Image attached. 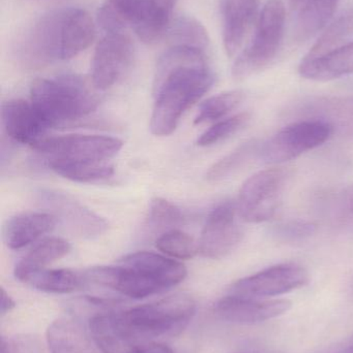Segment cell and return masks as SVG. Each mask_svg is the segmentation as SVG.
<instances>
[{"mask_svg":"<svg viewBox=\"0 0 353 353\" xmlns=\"http://www.w3.org/2000/svg\"><path fill=\"white\" fill-rule=\"evenodd\" d=\"M2 125L8 136L15 142L32 146L44 138L50 130L31 103L23 99H12L2 105Z\"/></svg>","mask_w":353,"mask_h":353,"instance_id":"cell-17","label":"cell"},{"mask_svg":"<svg viewBox=\"0 0 353 353\" xmlns=\"http://www.w3.org/2000/svg\"><path fill=\"white\" fill-rule=\"evenodd\" d=\"M95 37V23L86 10L64 8L61 60H70L82 53L91 45Z\"/></svg>","mask_w":353,"mask_h":353,"instance_id":"cell-21","label":"cell"},{"mask_svg":"<svg viewBox=\"0 0 353 353\" xmlns=\"http://www.w3.org/2000/svg\"><path fill=\"white\" fill-rule=\"evenodd\" d=\"M285 6L281 0H269L256 22L254 34L232 68L238 80L248 78L269 65L275 59L283 39Z\"/></svg>","mask_w":353,"mask_h":353,"instance_id":"cell-5","label":"cell"},{"mask_svg":"<svg viewBox=\"0 0 353 353\" xmlns=\"http://www.w3.org/2000/svg\"><path fill=\"white\" fill-rule=\"evenodd\" d=\"M257 0H221L223 43L226 53L233 57L242 49L253 24L257 22Z\"/></svg>","mask_w":353,"mask_h":353,"instance_id":"cell-16","label":"cell"},{"mask_svg":"<svg viewBox=\"0 0 353 353\" xmlns=\"http://www.w3.org/2000/svg\"><path fill=\"white\" fill-rule=\"evenodd\" d=\"M303 78L331 81L353 74V41L314 59H303L298 68Z\"/></svg>","mask_w":353,"mask_h":353,"instance_id":"cell-22","label":"cell"},{"mask_svg":"<svg viewBox=\"0 0 353 353\" xmlns=\"http://www.w3.org/2000/svg\"><path fill=\"white\" fill-rule=\"evenodd\" d=\"M39 201L57 221L81 238L93 239L107 230L108 222L68 193L41 190Z\"/></svg>","mask_w":353,"mask_h":353,"instance_id":"cell-12","label":"cell"},{"mask_svg":"<svg viewBox=\"0 0 353 353\" xmlns=\"http://www.w3.org/2000/svg\"><path fill=\"white\" fill-rule=\"evenodd\" d=\"M91 337L102 353H128L137 347L120 325L118 314H101L89 321Z\"/></svg>","mask_w":353,"mask_h":353,"instance_id":"cell-24","label":"cell"},{"mask_svg":"<svg viewBox=\"0 0 353 353\" xmlns=\"http://www.w3.org/2000/svg\"><path fill=\"white\" fill-rule=\"evenodd\" d=\"M170 37L173 45L188 46L207 51L209 45V35L204 27L193 18L182 17L170 26Z\"/></svg>","mask_w":353,"mask_h":353,"instance_id":"cell-31","label":"cell"},{"mask_svg":"<svg viewBox=\"0 0 353 353\" xmlns=\"http://www.w3.org/2000/svg\"><path fill=\"white\" fill-rule=\"evenodd\" d=\"M50 169L68 180L79 183H95L108 180L114 175L112 165L105 163H87V161H64L50 159Z\"/></svg>","mask_w":353,"mask_h":353,"instance_id":"cell-25","label":"cell"},{"mask_svg":"<svg viewBox=\"0 0 353 353\" xmlns=\"http://www.w3.org/2000/svg\"><path fill=\"white\" fill-rule=\"evenodd\" d=\"M285 299L259 300L258 298L229 294L216 304L215 312L220 319L238 325H254L281 316L292 308Z\"/></svg>","mask_w":353,"mask_h":353,"instance_id":"cell-14","label":"cell"},{"mask_svg":"<svg viewBox=\"0 0 353 353\" xmlns=\"http://www.w3.org/2000/svg\"><path fill=\"white\" fill-rule=\"evenodd\" d=\"M46 339L50 353H99L93 337L75 319L64 317L53 321Z\"/></svg>","mask_w":353,"mask_h":353,"instance_id":"cell-20","label":"cell"},{"mask_svg":"<svg viewBox=\"0 0 353 353\" xmlns=\"http://www.w3.org/2000/svg\"><path fill=\"white\" fill-rule=\"evenodd\" d=\"M333 132L314 120H296L259 147L258 157L267 163H283L325 144Z\"/></svg>","mask_w":353,"mask_h":353,"instance_id":"cell-7","label":"cell"},{"mask_svg":"<svg viewBox=\"0 0 353 353\" xmlns=\"http://www.w3.org/2000/svg\"><path fill=\"white\" fill-rule=\"evenodd\" d=\"M215 83L204 50L173 45L158 61L153 79L151 130L155 136L171 134L184 112Z\"/></svg>","mask_w":353,"mask_h":353,"instance_id":"cell-1","label":"cell"},{"mask_svg":"<svg viewBox=\"0 0 353 353\" xmlns=\"http://www.w3.org/2000/svg\"><path fill=\"white\" fill-rule=\"evenodd\" d=\"M134 45L126 31H109L99 41L91 63V80L97 90H107L128 72Z\"/></svg>","mask_w":353,"mask_h":353,"instance_id":"cell-9","label":"cell"},{"mask_svg":"<svg viewBox=\"0 0 353 353\" xmlns=\"http://www.w3.org/2000/svg\"><path fill=\"white\" fill-rule=\"evenodd\" d=\"M196 312L192 296L176 294L153 304L135 307L118 314L120 325L136 345L164 336H175L184 331Z\"/></svg>","mask_w":353,"mask_h":353,"instance_id":"cell-3","label":"cell"},{"mask_svg":"<svg viewBox=\"0 0 353 353\" xmlns=\"http://www.w3.org/2000/svg\"><path fill=\"white\" fill-rule=\"evenodd\" d=\"M1 353H50L46 352L43 343L37 338L23 336V337L2 339Z\"/></svg>","mask_w":353,"mask_h":353,"instance_id":"cell-37","label":"cell"},{"mask_svg":"<svg viewBox=\"0 0 353 353\" xmlns=\"http://www.w3.org/2000/svg\"><path fill=\"white\" fill-rule=\"evenodd\" d=\"M315 232L316 225L305 220H288L271 228L273 236L284 242L305 240L314 234Z\"/></svg>","mask_w":353,"mask_h":353,"instance_id":"cell-36","label":"cell"},{"mask_svg":"<svg viewBox=\"0 0 353 353\" xmlns=\"http://www.w3.org/2000/svg\"><path fill=\"white\" fill-rule=\"evenodd\" d=\"M332 221L340 232L353 236V184L336 197L332 207Z\"/></svg>","mask_w":353,"mask_h":353,"instance_id":"cell-35","label":"cell"},{"mask_svg":"<svg viewBox=\"0 0 353 353\" xmlns=\"http://www.w3.org/2000/svg\"><path fill=\"white\" fill-rule=\"evenodd\" d=\"M339 0H306L298 19L296 31L300 39L312 37L327 26Z\"/></svg>","mask_w":353,"mask_h":353,"instance_id":"cell-27","label":"cell"},{"mask_svg":"<svg viewBox=\"0 0 353 353\" xmlns=\"http://www.w3.org/2000/svg\"><path fill=\"white\" fill-rule=\"evenodd\" d=\"M57 220L49 212H25L10 218L3 230V241L8 248L18 250L52 232Z\"/></svg>","mask_w":353,"mask_h":353,"instance_id":"cell-18","label":"cell"},{"mask_svg":"<svg viewBox=\"0 0 353 353\" xmlns=\"http://www.w3.org/2000/svg\"><path fill=\"white\" fill-rule=\"evenodd\" d=\"M259 147L260 146L255 141L240 145L209 170L207 174V180L218 182L233 175L245 167L255 155L259 154Z\"/></svg>","mask_w":353,"mask_h":353,"instance_id":"cell-29","label":"cell"},{"mask_svg":"<svg viewBox=\"0 0 353 353\" xmlns=\"http://www.w3.org/2000/svg\"><path fill=\"white\" fill-rule=\"evenodd\" d=\"M70 251V245L68 241L57 236L46 238L35 245L31 250L17 263L15 269H41L66 256Z\"/></svg>","mask_w":353,"mask_h":353,"instance_id":"cell-28","label":"cell"},{"mask_svg":"<svg viewBox=\"0 0 353 353\" xmlns=\"http://www.w3.org/2000/svg\"><path fill=\"white\" fill-rule=\"evenodd\" d=\"M249 113H240L232 117L216 122L211 128L203 132L197 141L200 147H209L226 140L245 128L250 121Z\"/></svg>","mask_w":353,"mask_h":353,"instance_id":"cell-33","label":"cell"},{"mask_svg":"<svg viewBox=\"0 0 353 353\" xmlns=\"http://www.w3.org/2000/svg\"><path fill=\"white\" fill-rule=\"evenodd\" d=\"M15 277L35 290L49 294H70L82 283L80 276L66 269H15Z\"/></svg>","mask_w":353,"mask_h":353,"instance_id":"cell-23","label":"cell"},{"mask_svg":"<svg viewBox=\"0 0 353 353\" xmlns=\"http://www.w3.org/2000/svg\"><path fill=\"white\" fill-rule=\"evenodd\" d=\"M155 246L171 259H192L199 252L198 244L192 236L178 230H168L158 238Z\"/></svg>","mask_w":353,"mask_h":353,"instance_id":"cell-32","label":"cell"},{"mask_svg":"<svg viewBox=\"0 0 353 353\" xmlns=\"http://www.w3.org/2000/svg\"><path fill=\"white\" fill-rule=\"evenodd\" d=\"M122 141L112 137L66 134L44 137L31 147L50 159L105 163L122 150Z\"/></svg>","mask_w":353,"mask_h":353,"instance_id":"cell-8","label":"cell"},{"mask_svg":"<svg viewBox=\"0 0 353 353\" xmlns=\"http://www.w3.org/2000/svg\"><path fill=\"white\" fill-rule=\"evenodd\" d=\"M287 116L323 122L333 134L353 141V97H307L292 105Z\"/></svg>","mask_w":353,"mask_h":353,"instance_id":"cell-13","label":"cell"},{"mask_svg":"<svg viewBox=\"0 0 353 353\" xmlns=\"http://www.w3.org/2000/svg\"><path fill=\"white\" fill-rule=\"evenodd\" d=\"M244 92L240 90L226 91L209 97L201 103L195 124L220 121L236 109L244 101Z\"/></svg>","mask_w":353,"mask_h":353,"instance_id":"cell-30","label":"cell"},{"mask_svg":"<svg viewBox=\"0 0 353 353\" xmlns=\"http://www.w3.org/2000/svg\"><path fill=\"white\" fill-rule=\"evenodd\" d=\"M85 278L88 281L136 300L161 294L166 290L151 276L126 265L91 268L85 273Z\"/></svg>","mask_w":353,"mask_h":353,"instance_id":"cell-15","label":"cell"},{"mask_svg":"<svg viewBox=\"0 0 353 353\" xmlns=\"http://www.w3.org/2000/svg\"><path fill=\"white\" fill-rule=\"evenodd\" d=\"M290 174L282 168L263 170L251 176L238 193L236 209L242 221L261 223L277 213L283 201Z\"/></svg>","mask_w":353,"mask_h":353,"instance_id":"cell-6","label":"cell"},{"mask_svg":"<svg viewBox=\"0 0 353 353\" xmlns=\"http://www.w3.org/2000/svg\"><path fill=\"white\" fill-rule=\"evenodd\" d=\"M184 219L180 208L162 197L151 199L149 205V225L153 230H176L175 226L180 225Z\"/></svg>","mask_w":353,"mask_h":353,"instance_id":"cell-34","label":"cell"},{"mask_svg":"<svg viewBox=\"0 0 353 353\" xmlns=\"http://www.w3.org/2000/svg\"><path fill=\"white\" fill-rule=\"evenodd\" d=\"M15 302L12 299L6 294V290L1 288V314L4 315L6 313L10 312L12 309L15 308Z\"/></svg>","mask_w":353,"mask_h":353,"instance_id":"cell-39","label":"cell"},{"mask_svg":"<svg viewBox=\"0 0 353 353\" xmlns=\"http://www.w3.org/2000/svg\"><path fill=\"white\" fill-rule=\"evenodd\" d=\"M120 263L151 276L166 290L178 285L187 277V269L182 263L157 253L147 251L131 253L120 259Z\"/></svg>","mask_w":353,"mask_h":353,"instance_id":"cell-19","label":"cell"},{"mask_svg":"<svg viewBox=\"0 0 353 353\" xmlns=\"http://www.w3.org/2000/svg\"><path fill=\"white\" fill-rule=\"evenodd\" d=\"M353 35V8L346 10L341 16L338 17L325 32L319 37L318 41L311 48L305 59H314L325 55L338 48L347 43L348 39Z\"/></svg>","mask_w":353,"mask_h":353,"instance_id":"cell-26","label":"cell"},{"mask_svg":"<svg viewBox=\"0 0 353 353\" xmlns=\"http://www.w3.org/2000/svg\"><path fill=\"white\" fill-rule=\"evenodd\" d=\"M236 205L224 203L209 213L198 243L199 252L207 259L227 256L240 244L242 228Z\"/></svg>","mask_w":353,"mask_h":353,"instance_id":"cell-10","label":"cell"},{"mask_svg":"<svg viewBox=\"0 0 353 353\" xmlns=\"http://www.w3.org/2000/svg\"><path fill=\"white\" fill-rule=\"evenodd\" d=\"M308 272L296 263H281L242 278L229 288V294L267 298L287 294L306 285Z\"/></svg>","mask_w":353,"mask_h":353,"instance_id":"cell-11","label":"cell"},{"mask_svg":"<svg viewBox=\"0 0 353 353\" xmlns=\"http://www.w3.org/2000/svg\"><path fill=\"white\" fill-rule=\"evenodd\" d=\"M178 0H106L99 22L106 32L131 28L143 43L159 41L171 26Z\"/></svg>","mask_w":353,"mask_h":353,"instance_id":"cell-4","label":"cell"},{"mask_svg":"<svg viewBox=\"0 0 353 353\" xmlns=\"http://www.w3.org/2000/svg\"><path fill=\"white\" fill-rule=\"evenodd\" d=\"M128 353H173L168 346L163 344L145 343L133 348Z\"/></svg>","mask_w":353,"mask_h":353,"instance_id":"cell-38","label":"cell"},{"mask_svg":"<svg viewBox=\"0 0 353 353\" xmlns=\"http://www.w3.org/2000/svg\"><path fill=\"white\" fill-rule=\"evenodd\" d=\"M346 353H353V344L352 346H350V350H348L347 352H346Z\"/></svg>","mask_w":353,"mask_h":353,"instance_id":"cell-41","label":"cell"},{"mask_svg":"<svg viewBox=\"0 0 353 353\" xmlns=\"http://www.w3.org/2000/svg\"><path fill=\"white\" fill-rule=\"evenodd\" d=\"M303 1H304V0H289L290 6H292V8H298V6L302 4Z\"/></svg>","mask_w":353,"mask_h":353,"instance_id":"cell-40","label":"cell"},{"mask_svg":"<svg viewBox=\"0 0 353 353\" xmlns=\"http://www.w3.org/2000/svg\"><path fill=\"white\" fill-rule=\"evenodd\" d=\"M31 105L50 128L82 119L97 110L99 99L81 77L61 74L31 85Z\"/></svg>","mask_w":353,"mask_h":353,"instance_id":"cell-2","label":"cell"}]
</instances>
